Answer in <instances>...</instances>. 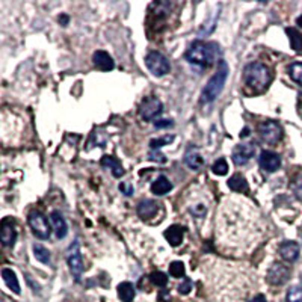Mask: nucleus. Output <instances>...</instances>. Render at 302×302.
<instances>
[{"instance_id":"1","label":"nucleus","mask_w":302,"mask_h":302,"mask_svg":"<svg viewBox=\"0 0 302 302\" xmlns=\"http://www.w3.org/2000/svg\"><path fill=\"white\" fill-rule=\"evenodd\" d=\"M243 82L254 92H263L272 82V73L264 64L251 62L243 70Z\"/></svg>"},{"instance_id":"2","label":"nucleus","mask_w":302,"mask_h":302,"mask_svg":"<svg viewBox=\"0 0 302 302\" xmlns=\"http://www.w3.org/2000/svg\"><path fill=\"white\" fill-rule=\"evenodd\" d=\"M218 53H219V47L215 43L195 41L186 52L184 58L189 64L199 65V67H210L216 62Z\"/></svg>"},{"instance_id":"3","label":"nucleus","mask_w":302,"mask_h":302,"mask_svg":"<svg viewBox=\"0 0 302 302\" xmlns=\"http://www.w3.org/2000/svg\"><path fill=\"white\" fill-rule=\"evenodd\" d=\"M228 65H227V62L225 61H219L218 62V70H216V73L212 76V79L207 82V85H206V88L203 89V92H201V103L203 105H207V103H212V102H215L219 95H221V92H222V89H224V85H225V82H227V76H228Z\"/></svg>"},{"instance_id":"4","label":"nucleus","mask_w":302,"mask_h":302,"mask_svg":"<svg viewBox=\"0 0 302 302\" xmlns=\"http://www.w3.org/2000/svg\"><path fill=\"white\" fill-rule=\"evenodd\" d=\"M145 65L150 70V73L156 77H163L171 71L169 61L160 52H150L145 56Z\"/></svg>"},{"instance_id":"5","label":"nucleus","mask_w":302,"mask_h":302,"mask_svg":"<svg viewBox=\"0 0 302 302\" xmlns=\"http://www.w3.org/2000/svg\"><path fill=\"white\" fill-rule=\"evenodd\" d=\"M28 224L32 230V233L38 237V239H49L52 234V225L49 222V219L46 218V215H43L41 212H32L28 218Z\"/></svg>"},{"instance_id":"6","label":"nucleus","mask_w":302,"mask_h":302,"mask_svg":"<svg viewBox=\"0 0 302 302\" xmlns=\"http://www.w3.org/2000/svg\"><path fill=\"white\" fill-rule=\"evenodd\" d=\"M258 133H260V138L266 144H269V145L278 144L281 141V138H282V129H281V126L276 121H272V120L263 121L258 126Z\"/></svg>"},{"instance_id":"7","label":"nucleus","mask_w":302,"mask_h":302,"mask_svg":"<svg viewBox=\"0 0 302 302\" xmlns=\"http://www.w3.org/2000/svg\"><path fill=\"white\" fill-rule=\"evenodd\" d=\"M163 111V105L157 97H147L139 106V115L144 121L156 120Z\"/></svg>"},{"instance_id":"8","label":"nucleus","mask_w":302,"mask_h":302,"mask_svg":"<svg viewBox=\"0 0 302 302\" xmlns=\"http://www.w3.org/2000/svg\"><path fill=\"white\" fill-rule=\"evenodd\" d=\"M266 278L272 285H282L290 278V269L287 266L281 264V263H275L267 270V276Z\"/></svg>"},{"instance_id":"9","label":"nucleus","mask_w":302,"mask_h":302,"mask_svg":"<svg viewBox=\"0 0 302 302\" xmlns=\"http://www.w3.org/2000/svg\"><path fill=\"white\" fill-rule=\"evenodd\" d=\"M258 163H260V168L263 171H266V172H275L281 166V157H279V154H276L273 151L264 150V151L260 153Z\"/></svg>"},{"instance_id":"10","label":"nucleus","mask_w":302,"mask_h":302,"mask_svg":"<svg viewBox=\"0 0 302 302\" xmlns=\"http://www.w3.org/2000/svg\"><path fill=\"white\" fill-rule=\"evenodd\" d=\"M254 154H255V145H254V144H240V145L234 150L231 159H233V162H234L237 166H242V165L248 163L249 159L254 157Z\"/></svg>"},{"instance_id":"11","label":"nucleus","mask_w":302,"mask_h":302,"mask_svg":"<svg viewBox=\"0 0 302 302\" xmlns=\"http://www.w3.org/2000/svg\"><path fill=\"white\" fill-rule=\"evenodd\" d=\"M2 231H0V239H2V243L5 246H14L16 240H17V230L14 225V221L11 219H4L2 221Z\"/></svg>"},{"instance_id":"12","label":"nucleus","mask_w":302,"mask_h":302,"mask_svg":"<svg viewBox=\"0 0 302 302\" xmlns=\"http://www.w3.org/2000/svg\"><path fill=\"white\" fill-rule=\"evenodd\" d=\"M92 62L102 71H112L115 68V62H114L112 56L109 53H106L105 50H97L92 55Z\"/></svg>"},{"instance_id":"13","label":"nucleus","mask_w":302,"mask_h":302,"mask_svg":"<svg viewBox=\"0 0 302 302\" xmlns=\"http://www.w3.org/2000/svg\"><path fill=\"white\" fill-rule=\"evenodd\" d=\"M184 163L189 169L192 171H198L203 168L204 165V159L201 156V153L198 151V148L195 147H189L184 153Z\"/></svg>"},{"instance_id":"14","label":"nucleus","mask_w":302,"mask_h":302,"mask_svg":"<svg viewBox=\"0 0 302 302\" xmlns=\"http://www.w3.org/2000/svg\"><path fill=\"white\" fill-rule=\"evenodd\" d=\"M50 221H52V224H53V230H55L56 237H58L59 240L64 239V237L68 234V225H67L65 218L61 215V212L53 210V212L50 213Z\"/></svg>"},{"instance_id":"15","label":"nucleus","mask_w":302,"mask_h":302,"mask_svg":"<svg viewBox=\"0 0 302 302\" xmlns=\"http://www.w3.org/2000/svg\"><path fill=\"white\" fill-rule=\"evenodd\" d=\"M278 252L285 261H296L299 257V245L296 242H282L278 248Z\"/></svg>"},{"instance_id":"16","label":"nucleus","mask_w":302,"mask_h":302,"mask_svg":"<svg viewBox=\"0 0 302 302\" xmlns=\"http://www.w3.org/2000/svg\"><path fill=\"white\" fill-rule=\"evenodd\" d=\"M67 261H68V266H70V270H71L73 276H74L76 279H80V275H82V272H83V260H82V255H80V252L77 251V248H76L73 252L68 254Z\"/></svg>"},{"instance_id":"17","label":"nucleus","mask_w":302,"mask_h":302,"mask_svg":"<svg viewBox=\"0 0 302 302\" xmlns=\"http://www.w3.org/2000/svg\"><path fill=\"white\" fill-rule=\"evenodd\" d=\"M159 204L153 199H144L138 204V215L142 219H150L154 218V215L157 213Z\"/></svg>"},{"instance_id":"18","label":"nucleus","mask_w":302,"mask_h":302,"mask_svg":"<svg viewBox=\"0 0 302 302\" xmlns=\"http://www.w3.org/2000/svg\"><path fill=\"white\" fill-rule=\"evenodd\" d=\"M184 237V228L180 225H171L169 228H166L165 231V239L169 242L171 246H178L181 245Z\"/></svg>"},{"instance_id":"19","label":"nucleus","mask_w":302,"mask_h":302,"mask_svg":"<svg viewBox=\"0 0 302 302\" xmlns=\"http://www.w3.org/2000/svg\"><path fill=\"white\" fill-rule=\"evenodd\" d=\"M102 166L111 169V172H112V175H114L115 178H121V177L124 175V168H123V165H121L120 160L115 159L114 156H103V159H102Z\"/></svg>"},{"instance_id":"20","label":"nucleus","mask_w":302,"mask_h":302,"mask_svg":"<svg viewBox=\"0 0 302 302\" xmlns=\"http://www.w3.org/2000/svg\"><path fill=\"white\" fill-rule=\"evenodd\" d=\"M172 189V183L169 181L168 177L165 175H159L156 178V181L151 184V192L157 196H162V195H166L169 190Z\"/></svg>"},{"instance_id":"21","label":"nucleus","mask_w":302,"mask_h":302,"mask_svg":"<svg viewBox=\"0 0 302 302\" xmlns=\"http://www.w3.org/2000/svg\"><path fill=\"white\" fill-rule=\"evenodd\" d=\"M228 187L234 192H239V193H246L249 190V186H248V181L245 180L243 175L240 174H234L233 177H230L228 180Z\"/></svg>"},{"instance_id":"22","label":"nucleus","mask_w":302,"mask_h":302,"mask_svg":"<svg viewBox=\"0 0 302 302\" xmlns=\"http://www.w3.org/2000/svg\"><path fill=\"white\" fill-rule=\"evenodd\" d=\"M136 296V290L135 285L129 281H124L118 285V297L123 302H132Z\"/></svg>"},{"instance_id":"23","label":"nucleus","mask_w":302,"mask_h":302,"mask_svg":"<svg viewBox=\"0 0 302 302\" xmlns=\"http://www.w3.org/2000/svg\"><path fill=\"white\" fill-rule=\"evenodd\" d=\"M2 278H4V281H5V284L8 285L10 290H13V291L17 293V294L20 293V284H19L17 275H16V272H14L13 269L5 267V269L2 270Z\"/></svg>"},{"instance_id":"24","label":"nucleus","mask_w":302,"mask_h":302,"mask_svg":"<svg viewBox=\"0 0 302 302\" xmlns=\"http://www.w3.org/2000/svg\"><path fill=\"white\" fill-rule=\"evenodd\" d=\"M285 32H287V35H288L291 49H293L296 53H300V55H302V34H300L299 31H296L294 28H287Z\"/></svg>"},{"instance_id":"25","label":"nucleus","mask_w":302,"mask_h":302,"mask_svg":"<svg viewBox=\"0 0 302 302\" xmlns=\"http://www.w3.org/2000/svg\"><path fill=\"white\" fill-rule=\"evenodd\" d=\"M32 249H34V255H35V258L40 261V263H44V264H49L50 263V252H49V249L47 248H44L43 245H34L32 246Z\"/></svg>"},{"instance_id":"26","label":"nucleus","mask_w":302,"mask_h":302,"mask_svg":"<svg viewBox=\"0 0 302 302\" xmlns=\"http://www.w3.org/2000/svg\"><path fill=\"white\" fill-rule=\"evenodd\" d=\"M288 76L294 83L302 86V62H293L288 67Z\"/></svg>"},{"instance_id":"27","label":"nucleus","mask_w":302,"mask_h":302,"mask_svg":"<svg viewBox=\"0 0 302 302\" xmlns=\"http://www.w3.org/2000/svg\"><path fill=\"white\" fill-rule=\"evenodd\" d=\"M285 300L287 302H302V287L300 285H291L287 290Z\"/></svg>"},{"instance_id":"28","label":"nucleus","mask_w":302,"mask_h":302,"mask_svg":"<svg viewBox=\"0 0 302 302\" xmlns=\"http://www.w3.org/2000/svg\"><path fill=\"white\" fill-rule=\"evenodd\" d=\"M172 141H174L172 135L171 136L168 135V136H163V138H157V139H151L150 141V148H151V151H156V150H160L165 145H169Z\"/></svg>"},{"instance_id":"29","label":"nucleus","mask_w":302,"mask_h":302,"mask_svg":"<svg viewBox=\"0 0 302 302\" xmlns=\"http://www.w3.org/2000/svg\"><path fill=\"white\" fill-rule=\"evenodd\" d=\"M184 273H186V269L181 261H172L169 264V275L172 278H181L184 276Z\"/></svg>"},{"instance_id":"30","label":"nucleus","mask_w":302,"mask_h":302,"mask_svg":"<svg viewBox=\"0 0 302 302\" xmlns=\"http://www.w3.org/2000/svg\"><path fill=\"white\" fill-rule=\"evenodd\" d=\"M212 171L216 175H227V172H228V163H227V160L225 159L216 160L213 163V166H212Z\"/></svg>"},{"instance_id":"31","label":"nucleus","mask_w":302,"mask_h":302,"mask_svg":"<svg viewBox=\"0 0 302 302\" xmlns=\"http://www.w3.org/2000/svg\"><path fill=\"white\" fill-rule=\"evenodd\" d=\"M150 281L157 287H165L168 284V276L163 272H153L150 275Z\"/></svg>"},{"instance_id":"32","label":"nucleus","mask_w":302,"mask_h":302,"mask_svg":"<svg viewBox=\"0 0 302 302\" xmlns=\"http://www.w3.org/2000/svg\"><path fill=\"white\" fill-rule=\"evenodd\" d=\"M291 189H293V192H294L299 198H302V174H299V175L293 180Z\"/></svg>"},{"instance_id":"33","label":"nucleus","mask_w":302,"mask_h":302,"mask_svg":"<svg viewBox=\"0 0 302 302\" xmlns=\"http://www.w3.org/2000/svg\"><path fill=\"white\" fill-rule=\"evenodd\" d=\"M192 290V281L189 278H184V281L178 285V293L180 294H187Z\"/></svg>"},{"instance_id":"34","label":"nucleus","mask_w":302,"mask_h":302,"mask_svg":"<svg viewBox=\"0 0 302 302\" xmlns=\"http://www.w3.org/2000/svg\"><path fill=\"white\" fill-rule=\"evenodd\" d=\"M171 126H174L172 120H156L154 121L156 129H166V127H171Z\"/></svg>"},{"instance_id":"35","label":"nucleus","mask_w":302,"mask_h":302,"mask_svg":"<svg viewBox=\"0 0 302 302\" xmlns=\"http://www.w3.org/2000/svg\"><path fill=\"white\" fill-rule=\"evenodd\" d=\"M120 190H121V192H124L127 196L133 195V192H135L133 186H132V184H129V183H121V184H120Z\"/></svg>"},{"instance_id":"36","label":"nucleus","mask_w":302,"mask_h":302,"mask_svg":"<svg viewBox=\"0 0 302 302\" xmlns=\"http://www.w3.org/2000/svg\"><path fill=\"white\" fill-rule=\"evenodd\" d=\"M151 160H156V162H160V163H165L166 162V159H165V156H162V154H159V153H156V151H151Z\"/></svg>"},{"instance_id":"37","label":"nucleus","mask_w":302,"mask_h":302,"mask_svg":"<svg viewBox=\"0 0 302 302\" xmlns=\"http://www.w3.org/2000/svg\"><path fill=\"white\" fill-rule=\"evenodd\" d=\"M249 302H267V300H266V296H264V294H257V296H254Z\"/></svg>"},{"instance_id":"38","label":"nucleus","mask_w":302,"mask_h":302,"mask_svg":"<svg viewBox=\"0 0 302 302\" xmlns=\"http://www.w3.org/2000/svg\"><path fill=\"white\" fill-rule=\"evenodd\" d=\"M296 25L302 29V16H299V17L296 19Z\"/></svg>"},{"instance_id":"39","label":"nucleus","mask_w":302,"mask_h":302,"mask_svg":"<svg viewBox=\"0 0 302 302\" xmlns=\"http://www.w3.org/2000/svg\"><path fill=\"white\" fill-rule=\"evenodd\" d=\"M248 135H249V129H245L243 133H240V138H242V136L245 138V136H248Z\"/></svg>"}]
</instances>
